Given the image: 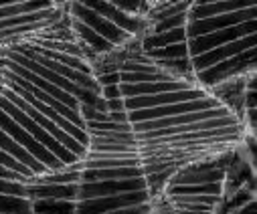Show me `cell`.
<instances>
[{"label":"cell","instance_id":"6da1fadb","mask_svg":"<svg viewBox=\"0 0 257 214\" xmlns=\"http://www.w3.org/2000/svg\"><path fill=\"white\" fill-rule=\"evenodd\" d=\"M85 184V166L81 158L73 164L49 168L29 176L23 184V196L33 214H73Z\"/></svg>","mask_w":257,"mask_h":214}]
</instances>
